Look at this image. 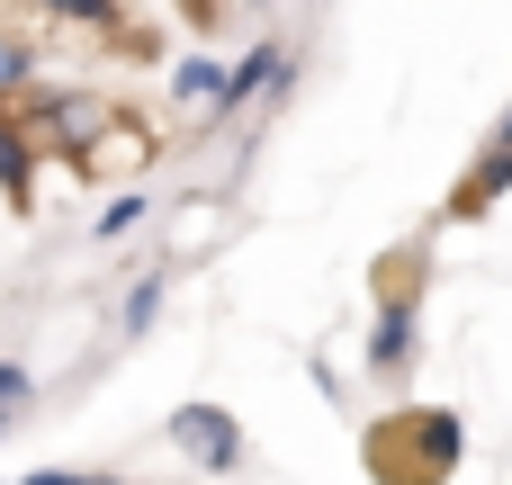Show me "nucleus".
Masks as SVG:
<instances>
[{
    "label": "nucleus",
    "mask_w": 512,
    "mask_h": 485,
    "mask_svg": "<svg viewBox=\"0 0 512 485\" xmlns=\"http://www.w3.org/2000/svg\"><path fill=\"white\" fill-rule=\"evenodd\" d=\"M459 459H468V423H459L450 405H405V414H387V423L369 432L378 485H450Z\"/></svg>",
    "instance_id": "1"
},
{
    "label": "nucleus",
    "mask_w": 512,
    "mask_h": 485,
    "mask_svg": "<svg viewBox=\"0 0 512 485\" xmlns=\"http://www.w3.org/2000/svg\"><path fill=\"white\" fill-rule=\"evenodd\" d=\"M423 288H432L423 252H387L378 261V315H369V342H360V369L378 387H405L414 360H423Z\"/></svg>",
    "instance_id": "2"
},
{
    "label": "nucleus",
    "mask_w": 512,
    "mask_h": 485,
    "mask_svg": "<svg viewBox=\"0 0 512 485\" xmlns=\"http://www.w3.org/2000/svg\"><path fill=\"white\" fill-rule=\"evenodd\" d=\"M9 117L27 126V144H36V153H63L72 171H81V153H90V144L117 126V108H108L99 90H81V81H36V90H27Z\"/></svg>",
    "instance_id": "3"
},
{
    "label": "nucleus",
    "mask_w": 512,
    "mask_h": 485,
    "mask_svg": "<svg viewBox=\"0 0 512 485\" xmlns=\"http://www.w3.org/2000/svg\"><path fill=\"white\" fill-rule=\"evenodd\" d=\"M162 441H171L189 468H207V477H234V468L252 459V450H243V423H234L225 405H171Z\"/></svg>",
    "instance_id": "4"
},
{
    "label": "nucleus",
    "mask_w": 512,
    "mask_h": 485,
    "mask_svg": "<svg viewBox=\"0 0 512 485\" xmlns=\"http://www.w3.org/2000/svg\"><path fill=\"white\" fill-rule=\"evenodd\" d=\"M36 81H45V18L0 0V108H18Z\"/></svg>",
    "instance_id": "5"
},
{
    "label": "nucleus",
    "mask_w": 512,
    "mask_h": 485,
    "mask_svg": "<svg viewBox=\"0 0 512 485\" xmlns=\"http://www.w3.org/2000/svg\"><path fill=\"white\" fill-rule=\"evenodd\" d=\"M279 63H288V36H252L234 63H225V99L207 108V126H225V117H243L252 99H270V81H279Z\"/></svg>",
    "instance_id": "6"
},
{
    "label": "nucleus",
    "mask_w": 512,
    "mask_h": 485,
    "mask_svg": "<svg viewBox=\"0 0 512 485\" xmlns=\"http://www.w3.org/2000/svg\"><path fill=\"white\" fill-rule=\"evenodd\" d=\"M512 189V153H495V144H477V162L459 171V189H450V225H477L495 198Z\"/></svg>",
    "instance_id": "7"
},
{
    "label": "nucleus",
    "mask_w": 512,
    "mask_h": 485,
    "mask_svg": "<svg viewBox=\"0 0 512 485\" xmlns=\"http://www.w3.org/2000/svg\"><path fill=\"white\" fill-rule=\"evenodd\" d=\"M216 99H225V54H207V45L171 54V108H216Z\"/></svg>",
    "instance_id": "8"
},
{
    "label": "nucleus",
    "mask_w": 512,
    "mask_h": 485,
    "mask_svg": "<svg viewBox=\"0 0 512 485\" xmlns=\"http://www.w3.org/2000/svg\"><path fill=\"white\" fill-rule=\"evenodd\" d=\"M0 198L9 207H36V144H27V126L0 108Z\"/></svg>",
    "instance_id": "9"
},
{
    "label": "nucleus",
    "mask_w": 512,
    "mask_h": 485,
    "mask_svg": "<svg viewBox=\"0 0 512 485\" xmlns=\"http://www.w3.org/2000/svg\"><path fill=\"white\" fill-rule=\"evenodd\" d=\"M144 162H153V135H135L126 117H117V126L81 153V171H90V180H108V171H144Z\"/></svg>",
    "instance_id": "10"
},
{
    "label": "nucleus",
    "mask_w": 512,
    "mask_h": 485,
    "mask_svg": "<svg viewBox=\"0 0 512 485\" xmlns=\"http://www.w3.org/2000/svg\"><path fill=\"white\" fill-rule=\"evenodd\" d=\"M162 297H171V261H153V270L126 288V306H117V333H126V342H144V333L162 324Z\"/></svg>",
    "instance_id": "11"
},
{
    "label": "nucleus",
    "mask_w": 512,
    "mask_h": 485,
    "mask_svg": "<svg viewBox=\"0 0 512 485\" xmlns=\"http://www.w3.org/2000/svg\"><path fill=\"white\" fill-rule=\"evenodd\" d=\"M144 216H153V189H117V198H108V207L90 216V234H99V243H126V234H135Z\"/></svg>",
    "instance_id": "12"
},
{
    "label": "nucleus",
    "mask_w": 512,
    "mask_h": 485,
    "mask_svg": "<svg viewBox=\"0 0 512 485\" xmlns=\"http://www.w3.org/2000/svg\"><path fill=\"white\" fill-rule=\"evenodd\" d=\"M27 405H36V369L0 360V414H27Z\"/></svg>",
    "instance_id": "13"
},
{
    "label": "nucleus",
    "mask_w": 512,
    "mask_h": 485,
    "mask_svg": "<svg viewBox=\"0 0 512 485\" xmlns=\"http://www.w3.org/2000/svg\"><path fill=\"white\" fill-rule=\"evenodd\" d=\"M9 485H117L108 468H36V477H9Z\"/></svg>",
    "instance_id": "14"
},
{
    "label": "nucleus",
    "mask_w": 512,
    "mask_h": 485,
    "mask_svg": "<svg viewBox=\"0 0 512 485\" xmlns=\"http://www.w3.org/2000/svg\"><path fill=\"white\" fill-rule=\"evenodd\" d=\"M495 153H512V99H504V117H495V135H486Z\"/></svg>",
    "instance_id": "15"
},
{
    "label": "nucleus",
    "mask_w": 512,
    "mask_h": 485,
    "mask_svg": "<svg viewBox=\"0 0 512 485\" xmlns=\"http://www.w3.org/2000/svg\"><path fill=\"white\" fill-rule=\"evenodd\" d=\"M9 432H18V414H0V441H9Z\"/></svg>",
    "instance_id": "16"
},
{
    "label": "nucleus",
    "mask_w": 512,
    "mask_h": 485,
    "mask_svg": "<svg viewBox=\"0 0 512 485\" xmlns=\"http://www.w3.org/2000/svg\"><path fill=\"white\" fill-rule=\"evenodd\" d=\"M252 9H270V0H252Z\"/></svg>",
    "instance_id": "17"
},
{
    "label": "nucleus",
    "mask_w": 512,
    "mask_h": 485,
    "mask_svg": "<svg viewBox=\"0 0 512 485\" xmlns=\"http://www.w3.org/2000/svg\"><path fill=\"white\" fill-rule=\"evenodd\" d=\"M117 485H126V477H117Z\"/></svg>",
    "instance_id": "18"
}]
</instances>
